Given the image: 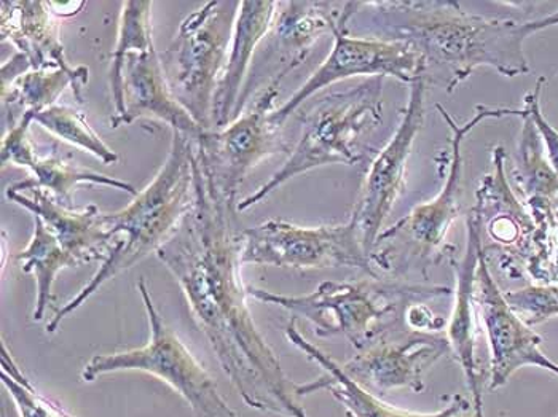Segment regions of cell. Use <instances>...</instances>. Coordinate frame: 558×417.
<instances>
[{
  "label": "cell",
  "instance_id": "obj_14",
  "mask_svg": "<svg viewBox=\"0 0 558 417\" xmlns=\"http://www.w3.org/2000/svg\"><path fill=\"white\" fill-rule=\"evenodd\" d=\"M384 338L371 344L342 365L344 373L367 391L380 394L395 389L425 391V378L430 368L450 353L446 336L413 333L408 336Z\"/></svg>",
  "mask_w": 558,
  "mask_h": 417
},
{
  "label": "cell",
  "instance_id": "obj_24",
  "mask_svg": "<svg viewBox=\"0 0 558 417\" xmlns=\"http://www.w3.org/2000/svg\"><path fill=\"white\" fill-rule=\"evenodd\" d=\"M34 217V233L26 249L16 254V260L22 261L24 274L36 278L37 295L34 306L33 320L40 322L47 312L48 305L53 298V285L58 274L68 268L81 267L78 261L68 254L53 233L47 229L40 217Z\"/></svg>",
  "mask_w": 558,
  "mask_h": 417
},
{
  "label": "cell",
  "instance_id": "obj_31",
  "mask_svg": "<svg viewBox=\"0 0 558 417\" xmlns=\"http://www.w3.org/2000/svg\"><path fill=\"white\" fill-rule=\"evenodd\" d=\"M408 323L413 330H423V332H442L447 327V320L442 317L434 316L425 305L409 306Z\"/></svg>",
  "mask_w": 558,
  "mask_h": 417
},
{
  "label": "cell",
  "instance_id": "obj_34",
  "mask_svg": "<svg viewBox=\"0 0 558 417\" xmlns=\"http://www.w3.org/2000/svg\"><path fill=\"white\" fill-rule=\"evenodd\" d=\"M556 212H557V216H558V198H557V201H556Z\"/></svg>",
  "mask_w": 558,
  "mask_h": 417
},
{
  "label": "cell",
  "instance_id": "obj_12",
  "mask_svg": "<svg viewBox=\"0 0 558 417\" xmlns=\"http://www.w3.org/2000/svg\"><path fill=\"white\" fill-rule=\"evenodd\" d=\"M425 99L426 78L423 77L410 85L408 105L401 110V120L387 146L372 160L360 198L351 213L350 220L371 257L378 237L384 233L389 213L404 192L409 160L425 123Z\"/></svg>",
  "mask_w": 558,
  "mask_h": 417
},
{
  "label": "cell",
  "instance_id": "obj_22",
  "mask_svg": "<svg viewBox=\"0 0 558 417\" xmlns=\"http://www.w3.org/2000/svg\"><path fill=\"white\" fill-rule=\"evenodd\" d=\"M89 71L77 65L72 72L63 69H31L12 84L2 86L3 133L19 125L23 116L33 120L36 113L57 105V99L71 86L78 105H84V89Z\"/></svg>",
  "mask_w": 558,
  "mask_h": 417
},
{
  "label": "cell",
  "instance_id": "obj_4",
  "mask_svg": "<svg viewBox=\"0 0 558 417\" xmlns=\"http://www.w3.org/2000/svg\"><path fill=\"white\" fill-rule=\"evenodd\" d=\"M384 122V78H367L344 91L329 93L302 116L298 144L281 168L253 195L238 203V212L254 208L271 193L305 172L364 160V140Z\"/></svg>",
  "mask_w": 558,
  "mask_h": 417
},
{
  "label": "cell",
  "instance_id": "obj_17",
  "mask_svg": "<svg viewBox=\"0 0 558 417\" xmlns=\"http://www.w3.org/2000/svg\"><path fill=\"white\" fill-rule=\"evenodd\" d=\"M286 336L291 341L292 346L302 351L310 360L318 364L324 370V375L315 381L299 384V394L305 396L318 391L330 392V395L343 406L348 417H475L473 403L460 394L451 396L449 405L436 413H412L396 408L357 384L354 379L344 373L342 365L337 364L330 355L310 343L299 332L295 317H292L291 322L286 327Z\"/></svg>",
  "mask_w": 558,
  "mask_h": 417
},
{
  "label": "cell",
  "instance_id": "obj_26",
  "mask_svg": "<svg viewBox=\"0 0 558 417\" xmlns=\"http://www.w3.org/2000/svg\"><path fill=\"white\" fill-rule=\"evenodd\" d=\"M151 2H137L130 0L123 2L120 13L119 37L112 51L109 81L112 91L113 109L120 113L122 110V77L126 57L131 53H146L155 50L151 37Z\"/></svg>",
  "mask_w": 558,
  "mask_h": 417
},
{
  "label": "cell",
  "instance_id": "obj_6",
  "mask_svg": "<svg viewBox=\"0 0 558 417\" xmlns=\"http://www.w3.org/2000/svg\"><path fill=\"white\" fill-rule=\"evenodd\" d=\"M236 12L238 2H206L181 23L170 48L160 54L172 95L205 133L215 127L213 107Z\"/></svg>",
  "mask_w": 558,
  "mask_h": 417
},
{
  "label": "cell",
  "instance_id": "obj_11",
  "mask_svg": "<svg viewBox=\"0 0 558 417\" xmlns=\"http://www.w3.org/2000/svg\"><path fill=\"white\" fill-rule=\"evenodd\" d=\"M284 78H270L258 93L254 105L229 126L213 130L195 140L196 150L205 161L217 188L230 206L238 208V189L257 164L286 150L281 127L271 122L279 85Z\"/></svg>",
  "mask_w": 558,
  "mask_h": 417
},
{
  "label": "cell",
  "instance_id": "obj_8",
  "mask_svg": "<svg viewBox=\"0 0 558 417\" xmlns=\"http://www.w3.org/2000/svg\"><path fill=\"white\" fill-rule=\"evenodd\" d=\"M361 9V2L344 3L342 20L333 29L332 50L323 64L279 109L271 113V122L279 127L298 112L310 98L327 88L353 77L396 78L412 85L426 75L422 54L405 42L381 37H356L350 34V22Z\"/></svg>",
  "mask_w": 558,
  "mask_h": 417
},
{
  "label": "cell",
  "instance_id": "obj_15",
  "mask_svg": "<svg viewBox=\"0 0 558 417\" xmlns=\"http://www.w3.org/2000/svg\"><path fill=\"white\" fill-rule=\"evenodd\" d=\"M137 120H157L192 140L205 134L194 116L172 95L157 50L126 57L122 77V110L113 113L110 126L131 125Z\"/></svg>",
  "mask_w": 558,
  "mask_h": 417
},
{
  "label": "cell",
  "instance_id": "obj_27",
  "mask_svg": "<svg viewBox=\"0 0 558 417\" xmlns=\"http://www.w3.org/2000/svg\"><path fill=\"white\" fill-rule=\"evenodd\" d=\"M33 123L44 127L51 136L58 137L69 146L88 151L105 164L119 161V154L101 139L98 133L86 122L85 115L68 106H51L33 116Z\"/></svg>",
  "mask_w": 558,
  "mask_h": 417
},
{
  "label": "cell",
  "instance_id": "obj_7",
  "mask_svg": "<svg viewBox=\"0 0 558 417\" xmlns=\"http://www.w3.org/2000/svg\"><path fill=\"white\" fill-rule=\"evenodd\" d=\"M147 320H149V343L137 349L95 355L82 371L85 382H93L99 376L119 371H141L161 379L191 405L198 417H238L229 403L220 395L215 379L209 376L195 355L182 343L165 322L146 281L137 282Z\"/></svg>",
  "mask_w": 558,
  "mask_h": 417
},
{
  "label": "cell",
  "instance_id": "obj_21",
  "mask_svg": "<svg viewBox=\"0 0 558 417\" xmlns=\"http://www.w3.org/2000/svg\"><path fill=\"white\" fill-rule=\"evenodd\" d=\"M344 3L279 2L270 36L279 54L277 75H286L306 60L313 45L332 34L342 20Z\"/></svg>",
  "mask_w": 558,
  "mask_h": 417
},
{
  "label": "cell",
  "instance_id": "obj_2",
  "mask_svg": "<svg viewBox=\"0 0 558 417\" xmlns=\"http://www.w3.org/2000/svg\"><path fill=\"white\" fill-rule=\"evenodd\" d=\"M367 3L387 39L412 45L450 95L481 68L509 78L530 72L523 23L474 15L458 2Z\"/></svg>",
  "mask_w": 558,
  "mask_h": 417
},
{
  "label": "cell",
  "instance_id": "obj_32",
  "mask_svg": "<svg viewBox=\"0 0 558 417\" xmlns=\"http://www.w3.org/2000/svg\"><path fill=\"white\" fill-rule=\"evenodd\" d=\"M558 24V12L553 13V15L544 16V19L535 20V22H525L523 26H525L526 33L529 36L532 34L539 33V30L547 29V27L557 26Z\"/></svg>",
  "mask_w": 558,
  "mask_h": 417
},
{
  "label": "cell",
  "instance_id": "obj_1",
  "mask_svg": "<svg viewBox=\"0 0 558 417\" xmlns=\"http://www.w3.org/2000/svg\"><path fill=\"white\" fill-rule=\"evenodd\" d=\"M238 210L217 188L195 147L191 209L157 257L174 275L223 373L250 408L284 417H310L299 384L282 370L278 355L258 332L241 278L243 240Z\"/></svg>",
  "mask_w": 558,
  "mask_h": 417
},
{
  "label": "cell",
  "instance_id": "obj_28",
  "mask_svg": "<svg viewBox=\"0 0 558 417\" xmlns=\"http://www.w3.org/2000/svg\"><path fill=\"white\" fill-rule=\"evenodd\" d=\"M2 379L3 388L15 403L20 417H65L63 406L54 400L39 394L31 384L29 379L20 370L19 364L13 360L12 355L2 346Z\"/></svg>",
  "mask_w": 558,
  "mask_h": 417
},
{
  "label": "cell",
  "instance_id": "obj_18",
  "mask_svg": "<svg viewBox=\"0 0 558 417\" xmlns=\"http://www.w3.org/2000/svg\"><path fill=\"white\" fill-rule=\"evenodd\" d=\"M482 247L484 241L481 222L470 212L466 216V249L460 260H451L454 271V302L450 319L447 320L446 338L450 354L463 370L468 389L473 395L475 417H485L484 389L475 358V270Z\"/></svg>",
  "mask_w": 558,
  "mask_h": 417
},
{
  "label": "cell",
  "instance_id": "obj_20",
  "mask_svg": "<svg viewBox=\"0 0 558 417\" xmlns=\"http://www.w3.org/2000/svg\"><path fill=\"white\" fill-rule=\"evenodd\" d=\"M61 16L51 2L40 0H2L0 29L2 42L15 45L33 69L74 71L68 63L61 42Z\"/></svg>",
  "mask_w": 558,
  "mask_h": 417
},
{
  "label": "cell",
  "instance_id": "obj_19",
  "mask_svg": "<svg viewBox=\"0 0 558 417\" xmlns=\"http://www.w3.org/2000/svg\"><path fill=\"white\" fill-rule=\"evenodd\" d=\"M278 10L279 2H238L232 47L213 107V125L216 130L229 126L236 119L243 81L253 64L258 45L274 29Z\"/></svg>",
  "mask_w": 558,
  "mask_h": 417
},
{
  "label": "cell",
  "instance_id": "obj_29",
  "mask_svg": "<svg viewBox=\"0 0 558 417\" xmlns=\"http://www.w3.org/2000/svg\"><path fill=\"white\" fill-rule=\"evenodd\" d=\"M505 298L526 326H541L558 317V284L526 285L505 292Z\"/></svg>",
  "mask_w": 558,
  "mask_h": 417
},
{
  "label": "cell",
  "instance_id": "obj_10",
  "mask_svg": "<svg viewBox=\"0 0 558 417\" xmlns=\"http://www.w3.org/2000/svg\"><path fill=\"white\" fill-rule=\"evenodd\" d=\"M436 109L450 130L449 155L440 164L444 168L442 187L436 198L415 206L404 219L399 220L391 229L384 230L377 241V244L398 243L402 247L409 246L416 260H433L434 255H442L446 252L447 236L460 216L461 182L464 172L463 146L466 137L485 120L523 116V109L481 105L475 107L473 119L466 123H457L442 106L436 105Z\"/></svg>",
  "mask_w": 558,
  "mask_h": 417
},
{
  "label": "cell",
  "instance_id": "obj_13",
  "mask_svg": "<svg viewBox=\"0 0 558 417\" xmlns=\"http://www.w3.org/2000/svg\"><path fill=\"white\" fill-rule=\"evenodd\" d=\"M474 298L490 347V391L508 384L512 375L523 367L543 368L558 376L557 361L541 349L543 338L533 332V327L526 326L506 302L505 292L485 261L484 247L475 270Z\"/></svg>",
  "mask_w": 558,
  "mask_h": 417
},
{
  "label": "cell",
  "instance_id": "obj_23",
  "mask_svg": "<svg viewBox=\"0 0 558 417\" xmlns=\"http://www.w3.org/2000/svg\"><path fill=\"white\" fill-rule=\"evenodd\" d=\"M512 177L517 188L522 193L523 205L532 213L535 223L544 222L556 213L558 175L547 160L543 140L525 109H523L522 131L517 144Z\"/></svg>",
  "mask_w": 558,
  "mask_h": 417
},
{
  "label": "cell",
  "instance_id": "obj_3",
  "mask_svg": "<svg viewBox=\"0 0 558 417\" xmlns=\"http://www.w3.org/2000/svg\"><path fill=\"white\" fill-rule=\"evenodd\" d=\"M171 147L160 171L125 209L102 213V225L117 240L108 260L101 263L92 281L47 323L54 333L61 322L99 292L120 272L150 255L157 254L181 225L194 199L195 140L171 131Z\"/></svg>",
  "mask_w": 558,
  "mask_h": 417
},
{
  "label": "cell",
  "instance_id": "obj_30",
  "mask_svg": "<svg viewBox=\"0 0 558 417\" xmlns=\"http://www.w3.org/2000/svg\"><path fill=\"white\" fill-rule=\"evenodd\" d=\"M544 84H546V77L537 78L533 91L526 93L525 98H523V109L532 116L537 134L543 140L547 160H549L550 167L558 175V131L544 119L543 110H541V93H543Z\"/></svg>",
  "mask_w": 558,
  "mask_h": 417
},
{
  "label": "cell",
  "instance_id": "obj_33",
  "mask_svg": "<svg viewBox=\"0 0 558 417\" xmlns=\"http://www.w3.org/2000/svg\"><path fill=\"white\" fill-rule=\"evenodd\" d=\"M63 415H64L65 417H77V416L71 415V413H69V412H65V409H64V408H63Z\"/></svg>",
  "mask_w": 558,
  "mask_h": 417
},
{
  "label": "cell",
  "instance_id": "obj_16",
  "mask_svg": "<svg viewBox=\"0 0 558 417\" xmlns=\"http://www.w3.org/2000/svg\"><path fill=\"white\" fill-rule=\"evenodd\" d=\"M7 198L13 205L29 210L33 216L40 217L78 265L92 261L105 263L116 247L117 240L102 225V212L95 205L82 210L64 208L50 193L37 187L33 179L7 188Z\"/></svg>",
  "mask_w": 558,
  "mask_h": 417
},
{
  "label": "cell",
  "instance_id": "obj_5",
  "mask_svg": "<svg viewBox=\"0 0 558 417\" xmlns=\"http://www.w3.org/2000/svg\"><path fill=\"white\" fill-rule=\"evenodd\" d=\"M247 293L257 302L286 309L295 319L308 320L319 338H347L360 353L388 334L408 298L442 296L449 291L326 281L308 295H279L257 287H247Z\"/></svg>",
  "mask_w": 558,
  "mask_h": 417
},
{
  "label": "cell",
  "instance_id": "obj_25",
  "mask_svg": "<svg viewBox=\"0 0 558 417\" xmlns=\"http://www.w3.org/2000/svg\"><path fill=\"white\" fill-rule=\"evenodd\" d=\"M23 168L33 172V182L37 187L50 193L61 206L68 209H74L75 188L81 184L105 185V187L122 189L131 196L140 195V189L134 188L129 182L77 167L60 157L57 151H51L48 157H40L37 150L33 151L24 161Z\"/></svg>",
  "mask_w": 558,
  "mask_h": 417
},
{
  "label": "cell",
  "instance_id": "obj_9",
  "mask_svg": "<svg viewBox=\"0 0 558 417\" xmlns=\"http://www.w3.org/2000/svg\"><path fill=\"white\" fill-rule=\"evenodd\" d=\"M241 263L322 270L356 268L378 279L374 261L351 220L340 225L301 226L271 219L241 231Z\"/></svg>",
  "mask_w": 558,
  "mask_h": 417
}]
</instances>
